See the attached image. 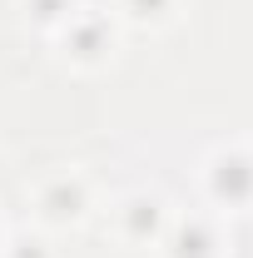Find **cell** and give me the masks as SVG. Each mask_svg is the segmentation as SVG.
I'll return each mask as SVG.
<instances>
[{"label": "cell", "mask_w": 253, "mask_h": 258, "mask_svg": "<svg viewBox=\"0 0 253 258\" xmlns=\"http://www.w3.org/2000/svg\"><path fill=\"white\" fill-rule=\"evenodd\" d=\"M169 253L174 258H219V228L209 219H179L169 233Z\"/></svg>", "instance_id": "cell-5"}, {"label": "cell", "mask_w": 253, "mask_h": 258, "mask_svg": "<svg viewBox=\"0 0 253 258\" xmlns=\"http://www.w3.org/2000/svg\"><path fill=\"white\" fill-rule=\"evenodd\" d=\"M35 209H40L45 224H80L85 209H90V189L75 174H55V179H45L35 189Z\"/></svg>", "instance_id": "cell-2"}, {"label": "cell", "mask_w": 253, "mask_h": 258, "mask_svg": "<svg viewBox=\"0 0 253 258\" xmlns=\"http://www.w3.org/2000/svg\"><path fill=\"white\" fill-rule=\"evenodd\" d=\"M119 219H124V238H134V243H144V238H159L164 233V199H154V194H129L124 204H119Z\"/></svg>", "instance_id": "cell-4"}, {"label": "cell", "mask_w": 253, "mask_h": 258, "mask_svg": "<svg viewBox=\"0 0 253 258\" xmlns=\"http://www.w3.org/2000/svg\"><path fill=\"white\" fill-rule=\"evenodd\" d=\"M109 50H114V30L104 25V15H95V10H75V15L65 20V55H70V60L99 64Z\"/></svg>", "instance_id": "cell-3"}, {"label": "cell", "mask_w": 253, "mask_h": 258, "mask_svg": "<svg viewBox=\"0 0 253 258\" xmlns=\"http://www.w3.org/2000/svg\"><path fill=\"white\" fill-rule=\"evenodd\" d=\"M5 258H45V243H15L5 248Z\"/></svg>", "instance_id": "cell-8"}, {"label": "cell", "mask_w": 253, "mask_h": 258, "mask_svg": "<svg viewBox=\"0 0 253 258\" xmlns=\"http://www.w3.org/2000/svg\"><path fill=\"white\" fill-rule=\"evenodd\" d=\"M25 5H30V15L40 25H65L75 15V0H25Z\"/></svg>", "instance_id": "cell-6"}, {"label": "cell", "mask_w": 253, "mask_h": 258, "mask_svg": "<svg viewBox=\"0 0 253 258\" xmlns=\"http://www.w3.org/2000/svg\"><path fill=\"white\" fill-rule=\"evenodd\" d=\"M179 0H124L129 20H169Z\"/></svg>", "instance_id": "cell-7"}, {"label": "cell", "mask_w": 253, "mask_h": 258, "mask_svg": "<svg viewBox=\"0 0 253 258\" xmlns=\"http://www.w3.org/2000/svg\"><path fill=\"white\" fill-rule=\"evenodd\" d=\"M204 184H209V199L219 209H248L253 204V154L243 144L219 149L204 164Z\"/></svg>", "instance_id": "cell-1"}]
</instances>
